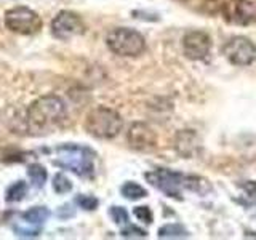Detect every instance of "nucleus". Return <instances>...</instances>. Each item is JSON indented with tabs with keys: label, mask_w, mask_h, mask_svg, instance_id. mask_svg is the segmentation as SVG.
Segmentation results:
<instances>
[{
	"label": "nucleus",
	"mask_w": 256,
	"mask_h": 240,
	"mask_svg": "<svg viewBox=\"0 0 256 240\" xmlns=\"http://www.w3.org/2000/svg\"><path fill=\"white\" fill-rule=\"evenodd\" d=\"M66 118V104L56 94L36 100L28 109L26 122L32 134H45L56 130Z\"/></svg>",
	"instance_id": "obj_1"
},
{
	"label": "nucleus",
	"mask_w": 256,
	"mask_h": 240,
	"mask_svg": "<svg viewBox=\"0 0 256 240\" xmlns=\"http://www.w3.org/2000/svg\"><path fill=\"white\" fill-rule=\"evenodd\" d=\"M53 164L66 168L80 178H92L94 174V152L77 144H62L54 150Z\"/></svg>",
	"instance_id": "obj_2"
},
{
	"label": "nucleus",
	"mask_w": 256,
	"mask_h": 240,
	"mask_svg": "<svg viewBox=\"0 0 256 240\" xmlns=\"http://www.w3.org/2000/svg\"><path fill=\"white\" fill-rule=\"evenodd\" d=\"M124 120L117 110L98 106L88 112L85 120V130L98 140H114L122 132Z\"/></svg>",
	"instance_id": "obj_3"
},
{
	"label": "nucleus",
	"mask_w": 256,
	"mask_h": 240,
	"mask_svg": "<svg viewBox=\"0 0 256 240\" xmlns=\"http://www.w3.org/2000/svg\"><path fill=\"white\" fill-rule=\"evenodd\" d=\"M106 44L112 53L125 58H134L146 50V40L138 30L130 28H116L106 36Z\"/></svg>",
	"instance_id": "obj_4"
},
{
	"label": "nucleus",
	"mask_w": 256,
	"mask_h": 240,
	"mask_svg": "<svg viewBox=\"0 0 256 240\" xmlns=\"http://www.w3.org/2000/svg\"><path fill=\"white\" fill-rule=\"evenodd\" d=\"M144 178L149 181L150 186H154L160 192H164L166 197L182 200L181 194L184 184H186V174L168 170V168H158V170L146 173Z\"/></svg>",
	"instance_id": "obj_5"
},
{
	"label": "nucleus",
	"mask_w": 256,
	"mask_h": 240,
	"mask_svg": "<svg viewBox=\"0 0 256 240\" xmlns=\"http://www.w3.org/2000/svg\"><path fill=\"white\" fill-rule=\"evenodd\" d=\"M5 26L21 36H34L42 29V18L28 6H16L5 14Z\"/></svg>",
	"instance_id": "obj_6"
},
{
	"label": "nucleus",
	"mask_w": 256,
	"mask_h": 240,
	"mask_svg": "<svg viewBox=\"0 0 256 240\" xmlns=\"http://www.w3.org/2000/svg\"><path fill=\"white\" fill-rule=\"evenodd\" d=\"M48 218L50 210L46 206H34L16 216L12 221V229L20 237H37Z\"/></svg>",
	"instance_id": "obj_7"
},
{
	"label": "nucleus",
	"mask_w": 256,
	"mask_h": 240,
	"mask_svg": "<svg viewBox=\"0 0 256 240\" xmlns=\"http://www.w3.org/2000/svg\"><path fill=\"white\" fill-rule=\"evenodd\" d=\"M222 54L232 66L245 68L256 61V45L246 37L236 36L222 46Z\"/></svg>",
	"instance_id": "obj_8"
},
{
	"label": "nucleus",
	"mask_w": 256,
	"mask_h": 240,
	"mask_svg": "<svg viewBox=\"0 0 256 240\" xmlns=\"http://www.w3.org/2000/svg\"><path fill=\"white\" fill-rule=\"evenodd\" d=\"M85 32V24L80 16L72 12H61L52 21V34L60 40H70Z\"/></svg>",
	"instance_id": "obj_9"
},
{
	"label": "nucleus",
	"mask_w": 256,
	"mask_h": 240,
	"mask_svg": "<svg viewBox=\"0 0 256 240\" xmlns=\"http://www.w3.org/2000/svg\"><path fill=\"white\" fill-rule=\"evenodd\" d=\"M212 48V38L204 30H189L182 37V52L192 61L205 60Z\"/></svg>",
	"instance_id": "obj_10"
},
{
	"label": "nucleus",
	"mask_w": 256,
	"mask_h": 240,
	"mask_svg": "<svg viewBox=\"0 0 256 240\" xmlns=\"http://www.w3.org/2000/svg\"><path fill=\"white\" fill-rule=\"evenodd\" d=\"M128 144L136 150H150L156 148L157 136L156 132L146 124L136 122L130 126V130L126 133Z\"/></svg>",
	"instance_id": "obj_11"
},
{
	"label": "nucleus",
	"mask_w": 256,
	"mask_h": 240,
	"mask_svg": "<svg viewBox=\"0 0 256 240\" xmlns=\"http://www.w3.org/2000/svg\"><path fill=\"white\" fill-rule=\"evenodd\" d=\"M184 189H188L190 192H196V194H198V196H206L213 190L212 184L208 182L205 178H202V176H197V174H188L186 176Z\"/></svg>",
	"instance_id": "obj_12"
},
{
	"label": "nucleus",
	"mask_w": 256,
	"mask_h": 240,
	"mask_svg": "<svg viewBox=\"0 0 256 240\" xmlns=\"http://www.w3.org/2000/svg\"><path fill=\"white\" fill-rule=\"evenodd\" d=\"M189 232L181 224H165L158 229V238H188Z\"/></svg>",
	"instance_id": "obj_13"
},
{
	"label": "nucleus",
	"mask_w": 256,
	"mask_h": 240,
	"mask_svg": "<svg viewBox=\"0 0 256 240\" xmlns=\"http://www.w3.org/2000/svg\"><path fill=\"white\" fill-rule=\"evenodd\" d=\"M237 13L245 22L256 21V0H238Z\"/></svg>",
	"instance_id": "obj_14"
},
{
	"label": "nucleus",
	"mask_w": 256,
	"mask_h": 240,
	"mask_svg": "<svg viewBox=\"0 0 256 240\" xmlns=\"http://www.w3.org/2000/svg\"><path fill=\"white\" fill-rule=\"evenodd\" d=\"M120 192H122V196L128 200H140L148 196V190L142 186H140L138 182H133V181H126L122 186V189H120Z\"/></svg>",
	"instance_id": "obj_15"
},
{
	"label": "nucleus",
	"mask_w": 256,
	"mask_h": 240,
	"mask_svg": "<svg viewBox=\"0 0 256 240\" xmlns=\"http://www.w3.org/2000/svg\"><path fill=\"white\" fill-rule=\"evenodd\" d=\"M28 176H29V180L32 182V186L40 189V188H44V184L48 178V174H46V170L45 168L40 165V164H34V165H30L28 168Z\"/></svg>",
	"instance_id": "obj_16"
},
{
	"label": "nucleus",
	"mask_w": 256,
	"mask_h": 240,
	"mask_svg": "<svg viewBox=\"0 0 256 240\" xmlns=\"http://www.w3.org/2000/svg\"><path fill=\"white\" fill-rule=\"evenodd\" d=\"M26 192H28V184L24 181H18L6 189V200L8 202H20L26 196Z\"/></svg>",
	"instance_id": "obj_17"
},
{
	"label": "nucleus",
	"mask_w": 256,
	"mask_h": 240,
	"mask_svg": "<svg viewBox=\"0 0 256 240\" xmlns=\"http://www.w3.org/2000/svg\"><path fill=\"white\" fill-rule=\"evenodd\" d=\"M53 190L56 194H68V192L72 190V182L68 180V176L58 173L53 178Z\"/></svg>",
	"instance_id": "obj_18"
},
{
	"label": "nucleus",
	"mask_w": 256,
	"mask_h": 240,
	"mask_svg": "<svg viewBox=\"0 0 256 240\" xmlns=\"http://www.w3.org/2000/svg\"><path fill=\"white\" fill-rule=\"evenodd\" d=\"M76 204L80 206V208H84V210L86 212H92V210H96L100 205L98 202V198L93 197V196H85V194H80L76 197Z\"/></svg>",
	"instance_id": "obj_19"
},
{
	"label": "nucleus",
	"mask_w": 256,
	"mask_h": 240,
	"mask_svg": "<svg viewBox=\"0 0 256 240\" xmlns=\"http://www.w3.org/2000/svg\"><path fill=\"white\" fill-rule=\"evenodd\" d=\"M122 237L125 238H144V237H148V232L138 228V226H133V224H126V228L122 229Z\"/></svg>",
	"instance_id": "obj_20"
},
{
	"label": "nucleus",
	"mask_w": 256,
	"mask_h": 240,
	"mask_svg": "<svg viewBox=\"0 0 256 240\" xmlns=\"http://www.w3.org/2000/svg\"><path fill=\"white\" fill-rule=\"evenodd\" d=\"M110 218L114 220L116 224H126L128 222V213L124 206H110Z\"/></svg>",
	"instance_id": "obj_21"
},
{
	"label": "nucleus",
	"mask_w": 256,
	"mask_h": 240,
	"mask_svg": "<svg viewBox=\"0 0 256 240\" xmlns=\"http://www.w3.org/2000/svg\"><path fill=\"white\" fill-rule=\"evenodd\" d=\"M133 214L138 218L140 221L146 222V224H150L152 221H154V216H152V212L150 208L146 206V205H141V206H136L133 210Z\"/></svg>",
	"instance_id": "obj_22"
},
{
	"label": "nucleus",
	"mask_w": 256,
	"mask_h": 240,
	"mask_svg": "<svg viewBox=\"0 0 256 240\" xmlns=\"http://www.w3.org/2000/svg\"><path fill=\"white\" fill-rule=\"evenodd\" d=\"M240 188H242V190L253 202H256V181H244L240 182Z\"/></svg>",
	"instance_id": "obj_23"
}]
</instances>
